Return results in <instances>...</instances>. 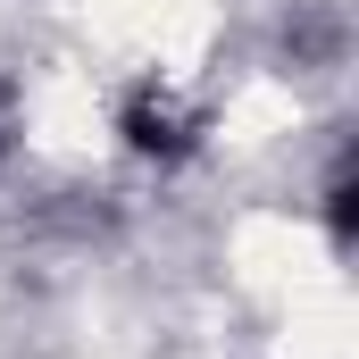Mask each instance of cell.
Returning a JSON list of instances; mask_svg holds the SVG:
<instances>
[{
	"mask_svg": "<svg viewBox=\"0 0 359 359\" xmlns=\"http://www.w3.org/2000/svg\"><path fill=\"white\" fill-rule=\"evenodd\" d=\"M117 134H126V151H134V159H159V168H176L184 151L201 142V117H192V100H176L168 84H142V92H126V109H117Z\"/></svg>",
	"mask_w": 359,
	"mask_h": 359,
	"instance_id": "6da1fadb",
	"label": "cell"
},
{
	"mask_svg": "<svg viewBox=\"0 0 359 359\" xmlns=\"http://www.w3.org/2000/svg\"><path fill=\"white\" fill-rule=\"evenodd\" d=\"M326 226H334V243L351 251V234H359V176H351V159H334V176H326Z\"/></svg>",
	"mask_w": 359,
	"mask_h": 359,
	"instance_id": "7a4b0ae2",
	"label": "cell"
},
{
	"mask_svg": "<svg viewBox=\"0 0 359 359\" xmlns=\"http://www.w3.org/2000/svg\"><path fill=\"white\" fill-rule=\"evenodd\" d=\"M8 134H17V92L0 84V159H8Z\"/></svg>",
	"mask_w": 359,
	"mask_h": 359,
	"instance_id": "3957f363",
	"label": "cell"
}]
</instances>
